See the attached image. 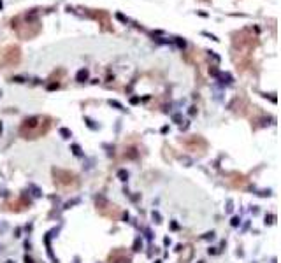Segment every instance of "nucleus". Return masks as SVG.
Segmentation results:
<instances>
[{
  "mask_svg": "<svg viewBox=\"0 0 281 263\" xmlns=\"http://www.w3.org/2000/svg\"><path fill=\"white\" fill-rule=\"evenodd\" d=\"M274 219H276V217L272 216V214H271V216H267V217H265V221H267V223H274Z\"/></svg>",
  "mask_w": 281,
  "mask_h": 263,
  "instance_id": "18",
  "label": "nucleus"
},
{
  "mask_svg": "<svg viewBox=\"0 0 281 263\" xmlns=\"http://www.w3.org/2000/svg\"><path fill=\"white\" fill-rule=\"evenodd\" d=\"M2 7H4V2H2V0H0V11H2Z\"/></svg>",
  "mask_w": 281,
  "mask_h": 263,
  "instance_id": "22",
  "label": "nucleus"
},
{
  "mask_svg": "<svg viewBox=\"0 0 281 263\" xmlns=\"http://www.w3.org/2000/svg\"><path fill=\"white\" fill-rule=\"evenodd\" d=\"M12 81H14V82H25V79L21 76H16V77H12Z\"/></svg>",
  "mask_w": 281,
  "mask_h": 263,
  "instance_id": "14",
  "label": "nucleus"
},
{
  "mask_svg": "<svg viewBox=\"0 0 281 263\" xmlns=\"http://www.w3.org/2000/svg\"><path fill=\"white\" fill-rule=\"evenodd\" d=\"M140 247H142V240H140V239H135V242H134V251H140Z\"/></svg>",
  "mask_w": 281,
  "mask_h": 263,
  "instance_id": "11",
  "label": "nucleus"
},
{
  "mask_svg": "<svg viewBox=\"0 0 281 263\" xmlns=\"http://www.w3.org/2000/svg\"><path fill=\"white\" fill-rule=\"evenodd\" d=\"M153 219H156V223H160V214L158 212H153Z\"/></svg>",
  "mask_w": 281,
  "mask_h": 263,
  "instance_id": "19",
  "label": "nucleus"
},
{
  "mask_svg": "<svg viewBox=\"0 0 281 263\" xmlns=\"http://www.w3.org/2000/svg\"><path fill=\"white\" fill-rule=\"evenodd\" d=\"M25 263H34V260H32L30 256H25Z\"/></svg>",
  "mask_w": 281,
  "mask_h": 263,
  "instance_id": "21",
  "label": "nucleus"
},
{
  "mask_svg": "<svg viewBox=\"0 0 281 263\" xmlns=\"http://www.w3.org/2000/svg\"><path fill=\"white\" fill-rule=\"evenodd\" d=\"M116 18L120 19V21H121V23H128V18H125L121 12H116Z\"/></svg>",
  "mask_w": 281,
  "mask_h": 263,
  "instance_id": "13",
  "label": "nucleus"
},
{
  "mask_svg": "<svg viewBox=\"0 0 281 263\" xmlns=\"http://www.w3.org/2000/svg\"><path fill=\"white\" fill-rule=\"evenodd\" d=\"M6 263H14V261H6Z\"/></svg>",
  "mask_w": 281,
  "mask_h": 263,
  "instance_id": "24",
  "label": "nucleus"
},
{
  "mask_svg": "<svg viewBox=\"0 0 281 263\" xmlns=\"http://www.w3.org/2000/svg\"><path fill=\"white\" fill-rule=\"evenodd\" d=\"M118 177H120V181H127L128 179V172L127 170H120L118 172Z\"/></svg>",
  "mask_w": 281,
  "mask_h": 263,
  "instance_id": "8",
  "label": "nucleus"
},
{
  "mask_svg": "<svg viewBox=\"0 0 281 263\" xmlns=\"http://www.w3.org/2000/svg\"><path fill=\"white\" fill-rule=\"evenodd\" d=\"M111 263H130V256H127L121 249H118L111 254Z\"/></svg>",
  "mask_w": 281,
  "mask_h": 263,
  "instance_id": "3",
  "label": "nucleus"
},
{
  "mask_svg": "<svg viewBox=\"0 0 281 263\" xmlns=\"http://www.w3.org/2000/svg\"><path fill=\"white\" fill-rule=\"evenodd\" d=\"M88 77H90V70H88V69H81L76 74V81L77 82H84V81H88Z\"/></svg>",
  "mask_w": 281,
  "mask_h": 263,
  "instance_id": "4",
  "label": "nucleus"
},
{
  "mask_svg": "<svg viewBox=\"0 0 281 263\" xmlns=\"http://www.w3.org/2000/svg\"><path fill=\"white\" fill-rule=\"evenodd\" d=\"M60 135H62L63 139H70V137H72V132H70L69 128H60Z\"/></svg>",
  "mask_w": 281,
  "mask_h": 263,
  "instance_id": "6",
  "label": "nucleus"
},
{
  "mask_svg": "<svg viewBox=\"0 0 281 263\" xmlns=\"http://www.w3.org/2000/svg\"><path fill=\"white\" fill-rule=\"evenodd\" d=\"M202 35H204V37H209L211 41H216V42H218V41H220V39H218L216 35H213V33H209V32H202Z\"/></svg>",
  "mask_w": 281,
  "mask_h": 263,
  "instance_id": "12",
  "label": "nucleus"
},
{
  "mask_svg": "<svg viewBox=\"0 0 281 263\" xmlns=\"http://www.w3.org/2000/svg\"><path fill=\"white\" fill-rule=\"evenodd\" d=\"M42 121H44V117L41 116L26 117L21 125V135L25 139H37L41 133L46 132V128H42Z\"/></svg>",
  "mask_w": 281,
  "mask_h": 263,
  "instance_id": "1",
  "label": "nucleus"
},
{
  "mask_svg": "<svg viewBox=\"0 0 281 263\" xmlns=\"http://www.w3.org/2000/svg\"><path fill=\"white\" fill-rule=\"evenodd\" d=\"M172 119H174L176 123H181V114H174V116H172Z\"/></svg>",
  "mask_w": 281,
  "mask_h": 263,
  "instance_id": "16",
  "label": "nucleus"
},
{
  "mask_svg": "<svg viewBox=\"0 0 281 263\" xmlns=\"http://www.w3.org/2000/svg\"><path fill=\"white\" fill-rule=\"evenodd\" d=\"M53 175H55V182L60 184V186H77L79 184V177L76 174H72L69 170H62V169H53Z\"/></svg>",
  "mask_w": 281,
  "mask_h": 263,
  "instance_id": "2",
  "label": "nucleus"
},
{
  "mask_svg": "<svg viewBox=\"0 0 281 263\" xmlns=\"http://www.w3.org/2000/svg\"><path fill=\"white\" fill-rule=\"evenodd\" d=\"M218 79H220V82H223V84H225V82H227V84H230V82L234 81V77L230 76V74H228V72H218Z\"/></svg>",
  "mask_w": 281,
  "mask_h": 263,
  "instance_id": "5",
  "label": "nucleus"
},
{
  "mask_svg": "<svg viewBox=\"0 0 281 263\" xmlns=\"http://www.w3.org/2000/svg\"><path fill=\"white\" fill-rule=\"evenodd\" d=\"M128 151H130V153H128V156H130V158H137V153H135V149H128Z\"/></svg>",
  "mask_w": 281,
  "mask_h": 263,
  "instance_id": "17",
  "label": "nucleus"
},
{
  "mask_svg": "<svg viewBox=\"0 0 281 263\" xmlns=\"http://www.w3.org/2000/svg\"><path fill=\"white\" fill-rule=\"evenodd\" d=\"M139 97H132V98H130V102H132V104H137V102H139Z\"/></svg>",
  "mask_w": 281,
  "mask_h": 263,
  "instance_id": "20",
  "label": "nucleus"
},
{
  "mask_svg": "<svg viewBox=\"0 0 281 263\" xmlns=\"http://www.w3.org/2000/svg\"><path fill=\"white\" fill-rule=\"evenodd\" d=\"M72 153L76 154V156H81L83 153H81V147L77 146V144H72Z\"/></svg>",
  "mask_w": 281,
  "mask_h": 263,
  "instance_id": "10",
  "label": "nucleus"
},
{
  "mask_svg": "<svg viewBox=\"0 0 281 263\" xmlns=\"http://www.w3.org/2000/svg\"><path fill=\"white\" fill-rule=\"evenodd\" d=\"M0 133H2V123H0Z\"/></svg>",
  "mask_w": 281,
  "mask_h": 263,
  "instance_id": "23",
  "label": "nucleus"
},
{
  "mask_svg": "<svg viewBox=\"0 0 281 263\" xmlns=\"http://www.w3.org/2000/svg\"><path fill=\"white\" fill-rule=\"evenodd\" d=\"M239 223H241V221H239V217H237V216H235V217H232V226H237Z\"/></svg>",
  "mask_w": 281,
  "mask_h": 263,
  "instance_id": "15",
  "label": "nucleus"
},
{
  "mask_svg": "<svg viewBox=\"0 0 281 263\" xmlns=\"http://www.w3.org/2000/svg\"><path fill=\"white\" fill-rule=\"evenodd\" d=\"M176 44H177V47H181V49H185V47H186V41H185V39H181V37H176Z\"/></svg>",
  "mask_w": 281,
  "mask_h": 263,
  "instance_id": "7",
  "label": "nucleus"
},
{
  "mask_svg": "<svg viewBox=\"0 0 281 263\" xmlns=\"http://www.w3.org/2000/svg\"><path fill=\"white\" fill-rule=\"evenodd\" d=\"M109 104H111L112 107H116V109H120V111H125V107H123V105L120 104L118 100H109Z\"/></svg>",
  "mask_w": 281,
  "mask_h": 263,
  "instance_id": "9",
  "label": "nucleus"
},
{
  "mask_svg": "<svg viewBox=\"0 0 281 263\" xmlns=\"http://www.w3.org/2000/svg\"><path fill=\"white\" fill-rule=\"evenodd\" d=\"M0 95H2V93H0Z\"/></svg>",
  "mask_w": 281,
  "mask_h": 263,
  "instance_id": "25",
  "label": "nucleus"
}]
</instances>
